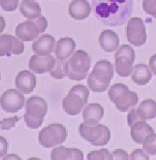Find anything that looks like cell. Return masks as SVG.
Listing matches in <instances>:
<instances>
[{
	"label": "cell",
	"mask_w": 156,
	"mask_h": 160,
	"mask_svg": "<svg viewBox=\"0 0 156 160\" xmlns=\"http://www.w3.org/2000/svg\"><path fill=\"white\" fill-rule=\"evenodd\" d=\"M95 17L109 26H119L126 22L133 11L132 0H92Z\"/></svg>",
	"instance_id": "6da1fadb"
},
{
	"label": "cell",
	"mask_w": 156,
	"mask_h": 160,
	"mask_svg": "<svg viewBox=\"0 0 156 160\" xmlns=\"http://www.w3.org/2000/svg\"><path fill=\"white\" fill-rule=\"evenodd\" d=\"M113 76V66L110 62L107 60L97 62L87 80L89 89L94 92L107 91Z\"/></svg>",
	"instance_id": "7a4b0ae2"
},
{
	"label": "cell",
	"mask_w": 156,
	"mask_h": 160,
	"mask_svg": "<svg viewBox=\"0 0 156 160\" xmlns=\"http://www.w3.org/2000/svg\"><path fill=\"white\" fill-rule=\"evenodd\" d=\"M90 67L91 57L88 53L78 50L65 63V73L72 81H82L88 76Z\"/></svg>",
	"instance_id": "3957f363"
},
{
	"label": "cell",
	"mask_w": 156,
	"mask_h": 160,
	"mask_svg": "<svg viewBox=\"0 0 156 160\" xmlns=\"http://www.w3.org/2000/svg\"><path fill=\"white\" fill-rule=\"evenodd\" d=\"M48 110V106L44 99L39 96L28 98L26 100L25 113L24 114L26 126L32 129H36L41 126Z\"/></svg>",
	"instance_id": "277c9868"
},
{
	"label": "cell",
	"mask_w": 156,
	"mask_h": 160,
	"mask_svg": "<svg viewBox=\"0 0 156 160\" xmlns=\"http://www.w3.org/2000/svg\"><path fill=\"white\" fill-rule=\"evenodd\" d=\"M89 90L83 84H77L69 90V94L63 101L64 111L71 116L81 114L83 108L88 103Z\"/></svg>",
	"instance_id": "5b68a950"
},
{
	"label": "cell",
	"mask_w": 156,
	"mask_h": 160,
	"mask_svg": "<svg viewBox=\"0 0 156 160\" xmlns=\"http://www.w3.org/2000/svg\"><path fill=\"white\" fill-rule=\"evenodd\" d=\"M79 133L84 140L93 146L107 145L111 137L110 129L99 122L87 123L84 122L79 126Z\"/></svg>",
	"instance_id": "8992f818"
},
{
	"label": "cell",
	"mask_w": 156,
	"mask_h": 160,
	"mask_svg": "<svg viewBox=\"0 0 156 160\" xmlns=\"http://www.w3.org/2000/svg\"><path fill=\"white\" fill-rule=\"evenodd\" d=\"M108 96L117 109L122 112H125L138 102L137 94L130 91L125 84L121 83L114 84L110 87Z\"/></svg>",
	"instance_id": "52a82bcc"
},
{
	"label": "cell",
	"mask_w": 156,
	"mask_h": 160,
	"mask_svg": "<svg viewBox=\"0 0 156 160\" xmlns=\"http://www.w3.org/2000/svg\"><path fill=\"white\" fill-rule=\"evenodd\" d=\"M48 20L45 17H40L34 20H28L18 24L15 29L18 38L22 41L30 42L38 38L39 35L45 32L48 28Z\"/></svg>",
	"instance_id": "ba28073f"
},
{
	"label": "cell",
	"mask_w": 156,
	"mask_h": 160,
	"mask_svg": "<svg viewBox=\"0 0 156 160\" xmlns=\"http://www.w3.org/2000/svg\"><path fill=\"white\" fill-rule=\"evenodd\" d=\"M67 138V130L62 124L54 123L43 128L38 136L40 145L45 148H51L61 145Z\"/></svg>",
	"instance_id": "9c48e42d"
},
{
	"label": "cell",
	"mask_w": 156,
	"mask_h": 160,
	"mask_svg": "<svg viewBox=\"0 0 156 160\" xmlns=\"http://www.w3.org/2000/svg\"><path fill=\"white\" fill-rule=\"evenodd\" d=\"M115 70L122 78L130 76L135 61V51L129 45H122L114 55Z\"/></svg>",
	"instance_id": "30bf717a"
},
{
	"label": "cell",
	"mask_w": 156,
	"mask_h": 160,
	"mask_svg": "<svg viewBox=\"0 0 156 160\" xmlns=\"http://www.w3.org/2000/svg\"><path fill=\"white\" fill-rule=\"evenodd\" d=\"M125 36L128 43L135 47H141L147 42L146 28L143 20L134 17L128 21L125 28Z\"/></svg>",
	"instance_id": "8fae6325"
},
{
	"label": "cell",
	"mask_w": 156,
	"mask_h": 160,
	"mask_svg": "<svg viewBox=\"0 0 156 160\" xmlns=\"http://www.w3.org/2000/svg\"><path fill=\"white\" fill-rule=\"evenodd\" d=\"M25 101V97L21 92L9 89L2 95L1 108L8 114H14L23 108Z\"/></svg>",
	"instance_id": "7c38bea8"
},
{
	"label": "cell",
	"mask_w": 156,
	"mask_h": 160,
	"mask_svg": "<svg viewBox=\"0 0 156 160\" xmlns=\"http://www.w3.org/2000/svg\"><path fill=\"white\" fill-rule=\"evenodd\" d=\"M25 44L19 38L10 34H3L0 37V55L1 56L18 55L24 52Z\"/></svg>",
	"instance_id": "4fadbf2b"
},
{
	"label": "cell",
	"mask_w": 156,
	"mask_h": 160,
	"mask_svg": "<svg viewBox=\"0 0 156 160\" xmlns=\"http://www.w3.org/2000/svg\"><path fill=\"white\" fill-rule=\"evenodd\" d=\"M55 58L52 55H35L30 58L28 67L31 70L37 74H43V73L51 72L55 66Z\"/></svg>",
	"instance_id": "5bb4252c"
},
{
	"label": "cell",
	"mask_w": 156,
	"mask_h": 160,
	"mask_svg": "<svg viewBox=\"0 0 156 160\" xmlns=\"http://www.w3.org/2000/svg\"><path fill=\"white\" fill-rule=\"evenodd\" d=\"M15 84L18 91L22 94H30L36 88V78L30 71L22 70L17 75Z\"/></svg>",
	"instance_id": "9a60e30c"
},
{
	"label": "cell",
	"mask_w": 156,
	"mask_h": 160,
	"mask_svg": "<svg viewBox=\"0 0 156 160\" xmlns=\"http://www.w3.org/2000/svg\"><path fill=\"white\" fill-rule=\"evenodd\" d=\"M92 7L87 0H73L69 5V13L71 18L77 21H82L88 18Z\"/></svg>",
	"instance_id": "2e32d148"
},
{
	"label": "cell",
	"mask_w": 156,
	"mask_h": 160,
	"mask_svg": "<svg viewBox=\"0 0 156 160\" xmlns=\"http://www.w3.org/2000/svg\"><path fill=\"white\" fill-rule=\"evenodd\" d=\"M55 40L54 37L50 34H45L33 43V51L37 55L45 56L50 55L54 51Z\"/></svg>",
	"instance_id": "e0dca14e"
},
{
	"label": "cell",
	"mask_w": 156,
	"mask_h": 160,
	"mask_svg": "<svg viewBox=\"0 0 156 160\" xmlns=\"http://www.w3.org/2000/svg\"><path fill=\"white\" fill-rule=\"evenodd\" d=\"M51 158L52 160H83L84 154L77 148H67L60 145L51 151Z\"/></svg>",
	"instance_id": "ac0fdd59"
},
{
	"label": "cell",
	"mask_w": 156,
	"mask_h": 160,
	"mask_svg": "<svg viewBox=\"0 0 156 160\" xmlns=\"http://www.w3.org/2000/svg\"><path fill=\"white\" fill-rule=\"evenodd\" d=\"M76 48V43L74 40L70 37H63L58 40L56 47L54 48V55L59 60L67 59L73 53Z\"/></svg>",
	"instance_id": "d6986e66"
},
{
	"label": "cell",
	"mask_w": 156,
	"mask_h": 160,
	"mask_svg": "<svg viewBox=\"0 0 156 160\" xmlns=\"http://www.w3.org/2000/svg\"><path fill=\"white\" fill-rule=\"evenodd\" d=\"M99 43L100 48L105 52L111 53L118 48L119 37L115 32L110 29H106L99 35Z\"/></svg>",
	"instance_id": "ffe728a7"
},
{
	"label": "cell",
	"mask_w": 156,
	"mask_h": 160,
	"mask_svg": "<svg viewBox=\"0 0 156 160\" xmlns=\"http://www.w3.org/2000/svg\"><path fill=\"white\" fill-rule=\"evenodd\" d=\"M154 130L144 121H139L131 126L130 134L133 141L136 144H143V140L149 134L154 133Z\"/></svg>",
	"instance_id": "44dd1931"
},
{
	"label": "cell",
	"mask_w": 156,
	"mask_h": 160,
	"mask_svg": "<svg viewBox=\"0 0 156 160\" xmlns=\"http://www.w3.org/2000/svg\"><path fill=\"white\" fill-rule=\"evenodd\" d=\"M132 81L138 85H146L152 78L151 69L144 63L136 64L133 66L131 73Z\"/></svg>",
	"instance_id": "7402d4cb"
},
{
	"label": "cell",
	"mask_w": 156,
	"mask_h": 160,
	"mask_svg": "<svg viewBox=\"0 0 156 160\" xmlns=\"http://www.w3.org/2000/svg\"><path fill=\"white\" fill-rule=\"evenodd\" d=\"M104 116V109L99 103H90L84 108L82 118L84 122L95 123L102 120Z\"/></svg>",
	"instance_id": "603a6c76"
},
{
	"label": "cell",
	"mask_w": 156,
	"mask_h": 160,
	"mask_svg": "<svg viewBox=\"0 0 156 160\" xmlns=\"http://www.w3.org/2000/svg\"><path fill=\"white\" fill-rule=\"evenodd\" d=\"M19 10L22 14L29 20H34L41 17V7L40 4L33 0H22Z\"/></svg>",
	"instance_id": "cb8c5ba5"
},
{
	"label": "cell",
	"mask_w": 156,
	"mask_h": 160,
	"mask_svg": "<svg viewBox=\"0 0 156 160\" xmlns=\"http://www.w3.org/2000/svg\"><path fill=\"white\" fill-rule=\"evenodd\" d=\"M136 111L140 120H151L156 118V101L153 99H145L140 102L136 108Z\"/></svg>",
	"instance_id": "d4e9b609"
},
{
	"label": "cell",
	"mask_w": 156,
	"mask_h": 160,
	"mask_svg": "<svg viewBox=\"0 0 156 160\" xmlns=\"http://www.w3.org/2000/svg\"><path fill=\"white\" fill-rule=\"evenodd\" d=\"M143 149L150 155H156V133H151L143 142Z\"/></svg>",
	"instance_id": "484cf974"
},
{
	"label": "cell",
	"mask_w": 156,
	"mask_h": 160,
	"mask_svg": "<svg viewBox=\"0 0 156 160\" xmlns=\"http://www.w3.org/2000/svg\"><path fill=\"white\" fill-rule=\"evenodd\" d=\"M88 160H112L113 155L107 149L92 151L87 155Z\"/></svg>",
	"instance_id": "4316f807"
},
{
	"label": "cell",
	"mask_w": 156,
	"mask_h": 160,
	"mask_svg": "<svg viewBox=\"0 0 156 160\" xmlns=\"http://www.w3.org/2000/svg\"><path fill=\"white\" fill-rule=\"evenodd\" d=\"M66 62L63 61V60L56 59L55 66H54V69L50 72V74L52 78L54 79L62 80L66 77V73H65V69L64 66Z\"/></svg>",
	"instance_id": "83f0119b"
},
{
	"label": "cell",
	"mask_w": 156,
	"mask_h": 160,
	"mask_svg": "<svg viewBox=\"0 0 156 160\" xmlns=\"http://www.w3.org/2000/svg\"><path fill=\"white\" fill-rule=\"evenodd\" d=\"M142 7L145 13L156 19V0H143Z\"/></svg>",
	"instance_id": "f1b7e54d"
},
{
	"label": "cell",
	"mask_w": 156,
	"mask_h": 160,
	"mask_svg": "<svg viewBox=\"0 0 156 160\" xmlns=\"http://www.w3.org/2000/svg\"><path fill=\"white\" fill-rule=\"evenodd\" d=\"M19 0H0L1 7L7 12H12L17 10Z\"/></svg>",
	"instance_id": "f546056e"
},
{
	"label": "cell",
	"mask_w": 156,
	"mask_h": 160,
	"mask_svg": "<svg viewBox=\"0 0 156 160\" xmlns=\"http://www.w3.org/2000/svg\"><path fill=\"white\" fill-rule=\"evenodd\" d=\"M20 120V118L18 116H13V118L3 119L1 121V129L2 130H10L13 128L17 122Z\"/></svg>",
	"instance_id": "4dcf8cb0"
},
{
	"label": "cell",
	"mask_w": 156,
	"mask_h": 160,
	"mask_svg": "<svg viewBox=\"0 0 156 160\" xmlns=\"http://www.w3.org/2000/svg\"><path fill=\"white\" fill-rule=\"evenodd\" d=\"M140 120V117H139L138 114H137V111H136V108H133L129 111L128 114V118H127V122H128V125L131 127L133 124H135L136 122H139Z\"/></svg>",
	"instance_id": "1f68e13d"
},
{
	"label": "cell",
	"mask_w": 156,
	"mask_h": 160,
	"mask_svg": "<svg viewBox=\"0 0 156 160\" xmlns=\"http://www.w3.org/2000/svg\"><path fill=\"white\" fill-rule=\"evenodd\" d=\"M129 159L131 160H139V159H143V160H149L150 158L148 155H146V153L143 152V150L141 149H136L132 152V154L129 156Z\"/></svg>",
	"instance_id": "d6a6232c"
},
{
	"label": "cell",
	"mask_w": 156,
	"mask_h": 160,
	"mask_svg": "<svg viewBox=\"0 0 156 160\" xmlns=\"http://www.w3.org/2000/svg\"><path fill=\"white\" fill-rule=\"evenodd\" d=\"M113 158L116 160H128L129 159L128 153L122 149H116L113 152Z\"/></svg>",
	"instance_id": "836d02e7"
},
{
	"label": "cell",
	"mask_w": 156,
	"mask_h": 160,
	"mask_svg": "<svg viewBox=\"0 0 156 160\" xmlns=\"http://www.w3.org/2000/svg\"><path fill=\"white\" fill-rule=\"evenodd\" d=\"M0 139H1V152H0V155H1V157H3L8 150V142L3 137H1Z\"/></svg>",
	"instance_id": "e575fe53"
},
{
	"label": "cell",
	"mask_w": 156,
	"mask_h": 160,
	"mask_svg": "<svg viewBox=\"0 0 156 160\" xmlns=\"http://www.w3.org/2000/svg\"><path fill=\"white\" fill-rule=\"evenodd\" d=\"M149 67L151 72L156 76V54L152 55L149 59Z\"/></svg>",
	"instance_id": "d590c367"
},
{
	"label": "cell",
	"mask_w": 156,
	"mask_h": 160,
	"mask_svg": "<svg viewBox=\"0 0 156 160\" xmlns=\"http://www.w3.org/2000/svg\"><path fill=\"white\" fill-rule=\"evenodd\" d=\"M9 158H16V159H20V158H19L18 155H8L7 156H6L5 158H3V159H9Z\"/></svg>",
	"instance_id": "8d00e7d4"
}]
</instances>
